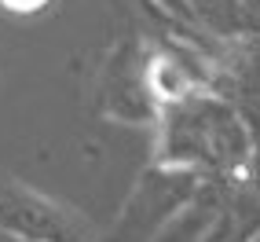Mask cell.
Returning a JSON list of instances; mask_svg holds the SVG:
<instances>
[{"label":"cell","mask_w":260,"mask_h":242,"mask_svg":"<svg viewBox=\"0 0 260 242\" xmlns=\"http://www.w3.org/2000/svg\"><path fill=\"white\" fill-rule=\"evenodd\" d=\"M0 220L11 224L15 231L41 235L48 242H70L62 235V224H59L55 209H48L37 195L19 191V187H8V184H0Z\"/></svg>","instance_id":"1"},{"label":"cell","mask_w":260,"mask_h":242,"mask_svg":"<svg viewBox=\"0 0 260 242\" xmlns=\"http://www.w3.org/2000/svg\"><path fill=\"white\" fill-rule=\"evenodd\" d=\"M143 88L161 103H183L194 92V81H190V74L180 66V59L165 55V51H154L143 63Z\"/></svg>","instance_id":"2"},{"label":"cell","mask_w":260,"mask_h":242,"mask_svg":"<svg viewBox=\"0 0 260 242\" xmlns=\"http://www.w3.org/2000/svg\"><path fill=\"white\" fill-rule=\"evenodd\" d=\"M187 4L194 19H202L213 29H231L246 15V0H187Z\"/></svg>","instance_id":"3"},{"label":"cell","mask_w":260,"mask_h":242,"mask_svg":"<svg viewBox=\"0 0 260 242\" xmlns=\"http://www.w3.org/2000/svg\"><path fill=\"white\" fill-rule=\"evenodd\" d=\"M51 4V0H0V8H4L8 15H37V11H44Z\"/></svg>","instance_id":"4"},{"label":"cell","mask_w":260,"mask_h":242,"mask_svg":"<svg viewBox=\"0 0 260 242\" xmlns=\"http://www.w3.org/2000/svg\"><path fill=\"white\" fill-rule=\"evenodd\" d=\"M161 8H165V11H172V15H180V19H194V15H190V4H187V0H161Z\"/></svg>","instance_id":"5"}]
</instances>
